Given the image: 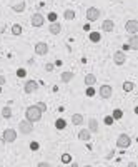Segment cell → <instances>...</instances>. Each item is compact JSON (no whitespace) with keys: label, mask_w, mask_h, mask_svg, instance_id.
Wrapping results in <instances>:
<instances>
[{"label":"cell","mask_w":138,"mask_h":167,"mask_svg":"<svg viewBox=\"0 0 138 167\" xmlns=\"http://www.w3.org/2000/svg\"><path fill=\"white\" fill-rule=\"evenodd\" d=\"M98 94H100V97L102 99H110L112 97V94H113V89H112V85H102L100 87V90H98Z\"/></svg>","instance_id":"obj_7"},{"label":"cell","mask_w":138,"mask_h":167,"mask_svg":"<svg viewBox=\"0 0 138 167\" xmlns=\"http://www.w3.org/2000/svg\"><path fill=\"white\" fill-rule=\"evenodd\" d=\"M128 167H137V164H135V162H130V164H128Z\"/></svg>","instance_id":"obj_39"},{"label":"cell","mask_w":138,"mask_h":167,"mask_svg":"<svg viewBox=\"0 0 138 167\" xmlns=\"http://www.w3.org/2000/svg\"><path fill=\"white\" fill-rule=\"evenodd\" d=\"M87 95H88V97H93V95H95V89H93L92 85H88V89H87Z\"/></svg>","instance_id":"obj_29"},{"label":"cell","mask_w":138,"mask_h":167,"mask_svg":"<svg viewBox=\"0 0 138 167\" xmlns=\"http://www.w3.org/2000/svg\"><path fill=\"white\" fill-rule=\"evenodd\" d=\"M35 53H37V55H47V53H48V45H47L45 42L35 44Z\"/></svg>","instance_id":"obj_11"},{"label":"cell","mask_w":138,"mask_h":167,"mask_svg":"<svg viewBox=\"0 0 138 167\" xmlns=\"http://www.w3.org/2000/svg\"><path fill=\"white\" fill-rule=\"evenodd\" d=\"M90 137H92V132H90V130H80L78 132V139L80 140H90Z\"/></svg>","instance_id":"obj_16"},{"label":"cell","mask_w":138,"mask_h":167,"mask_svg":"<svg viewBox=\"0 0 138 167\" xmlns=\"http://www.w3.org/2000/svg\"><path fill=\"white\" fill-rule=\"evenodd\" d=\"M62 162H63V164L72 162V155H70V154H63V155H62Z\"/></svg>","instance_id":"obj_28"},{"label":"cell","mask_w":138,"mask_h":167,"mask_svg":"<svg viewBox=\"0 0 138 167\" xmlns=\"http://www.w3.org/2000/svg\"><path fill=\"white\" fill-rule=\"evenodd\" d=\"M37 105H38V109H40V110H42V112H45V110H47V105H45V104H43V102H38Z\"/></svg>","instance_id":"obj_33"},{"label":"cell","mask_w":138,"mask_h":167,"mask_svg":"<svg viewBox=\"0 0 138 167\" xmlns=\"http://www.w3.org/2000/svg\"><path fill=\"white\" fill-rule=\"evenodd\" d=\"M38 142H32V144H30V149H32V150H38Z\"/></svg>","instance_id":"obj_34"},{"label":"cell","mask_w":138,"mask_h":167,"mask_svg":"<svg viewBox=\"0 0 138 167\" xmlns=\"http://www.w3.org/2000/svg\"><path fill=\"white\" fill-rule=\"evenodd\" d=\"M128 45H130V49H132V50H138V37H130Z\"/></svg>","instance_id":"obj_19"},{"label":"cell","mask_w":138,"mask_h":167,"mask_svg":"<svg viewBox=\"0 0 138 167\" xmlns=\"http://www.w3.org/2000/svg\"><path fill=\"white\" fill-rule=\"evenodd\" d=\"M113 62L117 64V65H123L126 62V55L123 50H117V52L113 53Z\"/></svg>","instance_id":"obj_6"},{"label":"cell","mask_w":138,"mask_h":167,"mask_svg":"<svg viewBox=\"0 0 138 167\" xmlns=\"http://www.w3.org/2000/svg\"><path fill=\"white\" fill-rule=\"evenodd\" d=\"M72 124L73 125H82V124H83V115H82V114H73Z\"/></svg>","instance_id":"obj_14"},{"label":"cell","mask_w":138,"mask_h":167,"mask_svg":"<svg viewBox=\"0 0 138 167\" xmlns=\"http://www.w3.org/2000/svg\"><path fill=\"white\" fill-rule=\"evenodd\" d=\"M100 15H102V12H100V8H97V7H90V8L87 10V20H88V22L98 20Z\"/></svg>","instance_id":"obj_2"},{"label":"cell","mask_w":138,"mask_h":167,"mask_svg":"<svg viewBox=\"0 0 138 167\" xmlns=\"http://www.w3.org/2000/svg\"><path fill=\"white\" fill-rule=\"evenodd\" d=\"M19 130L22 134H25V135L27 134H30L33 130V122H30V120H27V119L22 120V122L19 124Z\"/></svg>","instance_id":"obj_4"},{"label":"cell","mask_w":138,"mask_h":167,"mask_svg":"<svg viewBox=\"0 0 138 167\" xmlns=\"http://www.w3.org/2000/svg\"><path fill=\"white\" fill-rule=\"evenodd\" d=\"M48 30H50V33H53V35H58V33L62 32V25H60L58 22H52L50 27H48Z\"/></svg>","instance_id":"obj_12"},{"label":"cell","mask_w":138,"mask_h":167,"mask_svg":"<svg viewBox=\"0 0 138 167\" xmlns=\"http://www.w3.org/2000/svg\"><path fill=\"white\" fill-rule=\"evenodd\" d=\"M45 70H47V72H52V70H53V65H52V64H47V65H45Z\"/></svg>","instance_id":"obj_35"},{"label":"cell","mask_w":138,"mask_h":167,"mask_svg":"<svg viewBox=\"0 0 138 167\" xmlns=\"http://www.w3.org/2000/svg\"><path fill=\"white\" fill-rule=\"evenodd\" d=\"M37 167H52V166H50L48 162H40V164H38Z\"/></svg>","instance_id":"obj_36"},{"label":"cell","mask_w":138,"mask_h":167,"mask_svg":"<svg viewBox=\"0 0 138 167\" xmlns=\"http://www.w3.org/2000/svg\"><path fill=\"white\" fill-rule=\"evenodd\" d=\"M88 39H90V42H93V44H98L100 40H102V35H100L98 32H90Z\"/></svg>","instance_id":"obj_17"},{"label":"cell","mask_w":138,"mask_h":167,"mask_svg":"<svg viewBox=\"0 0 138 167\" xmlns=\"http://www.w3.org/2000/svg\"><path fill=\"white\" fill-rule=\"evenodd\" d=\"M0 92H2V85H0Z\"/></svg>","instance_id":"obj_40"},{"label":"cell","mask_w":138,"mask_h":167,"mask_svg":"<svg viewBox=\"0 0 138 167\" xmlns=\"http://www.w3.org/2000/svg\"><path fill=\"white\" fill-rule=\"evenodd\" d=\"M88 130L90 132H98V122H97V119H90L88 120Z\"/></svg>","instance_id":"obj_15"},{"label":"cell","mask_w":138,"mask_h":167,"mask_svg":"<svg viewBox=\"0 0 138 167\" xmlns=\"http://www.w3.org/2000/svg\"><path fill=\"white\" fill-rule=\"evenodd\" d=\"M42 110L38 109V105H30L28 109L25 110V117L27 120H30V122H38L42 119Z\"/></svg>","instance_id":"obj_1"},{"label":"cell","mask_w":138,"mask_h":167,"mask_svg":"<svg viewBox=\"0 0 138 167\" xmlns=\"http://www.w3.org/2000/svg\"><path fill=\"white\" fill-rule=\"evenodd\" d=\"M97 82V77L93 75V73H88V75H85V84H87V87L88 85H93Z\"/></svg>","instance_id":"obj_18"},{"label":"cell","mask_w":138,"mask_h":167,"mask_svg":"<svg viewBox=\"0 0 138 167\" xmlns=\"http://www.w3.org/2000/svg\"><path fill=\"white\" fill-rule=\"evenodd\" d=\"M48 20H50V22H57V13H48Z\"/></svg>","instance_id":"obj_31"},{"label":"cell","mask_w":138,"mask_h":167,"mask_svg":"<svg viewBox=\"0 0 138 167\" xmlns=\"http://www.w3.org/2000/svg\"><path fill=\"white\" fill-rule=\"evenodd\" d=\"M122 50H132V49H130V45H128V44H125V45L122 47Z\"/></svg>","instance_id":"obj_38"},{"label":"cell","mask_w":138,"mask_h":167,"mask_svg":"<svg viewBox=\"0 0 138 167\" xmlns=\"http://www.w3.org/2000/svg\"><path fill=\"white\" fill-rule=\"evenodd\" d=\"M23 89H25L27 94H33V92H37V90H38V84H37L35 80H27L25 85H23Z\"/></svg>","instance_id":"obj_10"},{"label":"cell","mask_w":138,"mask_h":167,"mask_svg":"<svg viewBox=\"0 0 138 167\" xmlns=\"http://www.w3.org/2000/svg\"><path fill=\"white\" fill-rule=\"evenodd\" d=\"M17 75H19V77H25V75H27L25 69H19V70H17Z\"/></svg>","instance_id":"obj_32"},{"label":"cell","mask_w":138,"mask_h":167,"mask_svg":"<svg viewBox=\"0 0 138 167\" xmlns=\"http://www.w3.org/2000/svg\"><path fill=\"white\" fill-rule=\"evenodd\" d=\"M0 85H5V77L3 75H0Z\"/></svg>","instance_id":"obj_37"},{"label":"cell","mask_w":138,"mask_h":167,"mask_svg":"<svg viewBox=\"0 0 138 167\" xmlns=\"http://www.w3.org/2000/svg\"><path fill=\"white\" fill-rule=\"evenodd\" d=\"M105 124H106V125H112V124H113V117H112V115H106V117H105Z\"/></svg>","instance_id":"obj_30"},{"label":"cell","mask_w":138,"mask_h":167,"mask_svg":"<svg viewBox=\"0 0 138 167\" xmlns=\"http://www.w3.org/2000/svg\"><path fill=\"white\" fill-rule=\"evenodd\" d=\"M12 33L13 35H20V33H22V27H20L19 24H15V25L12 27Z\"/></svg>","instance_id":"obj_27"},{"label":"cell","mask_w":138,"mask_h":167,"mask_svg":"<svg viewBox=\"0 0 138 167\" xmlns=\"http://www.w3.org/2000/svg\"><path fill=\"white\" fill-rule=\"evenodd\" d=\"M30 22H32L33 27H42L43 24H45V17H43L42 13H33L32 19H30Z\"/></svg>","instance_id":"obj_8"},{"label":"cell","mask_w":138,"mask_h":167,"mask_svg":"<svg viewBox=\"0 0 138 167\" xmlns=\"http://www.w3.org/2000/svg\"><path fill=\"white\" fill-rule=\"evenodd\" d=\"M2 115H3L5 119H10V117H12V109H10V107H3V109H2Z\"/></svg>","instance_id":"obj_24"},{"label":"cell","mask_w":138,"mask_h":167,"mask_svg":"<svg viewBox=\"0 0 138 167\" xmlns=\"http://www.w3.org/2000/svg\"><path fill=\"white\" fill-rule=\"evenodd\" d=\"M117 146L120 149H126V147L132 146V139H130V135H126V134H122L118 135V139H117Z\"/></svg>","instance_id":"obj_3"},{"label":"cell","mask_w":138,"mask_h":167,"mask_svg":"<svg viewBox=\"0 0 138 167\" xmlns=\"http://www.w3.org/2000/svg\"><path fill=\"white\" fill-rule=\"evenodd\" d=\"M12 8H13V12H17V13L23 12V10H25V2H20V3H17V5H13Z\"/></svg>","instance_id":"obj_22"},{"label":"cell","mask_w":138,"mask_h":167,"mask_svg":"<svg viewBox=\"0 0 138 167\" xmlns=\"http://www.w3.org/2000/svg\"><path fill=\"white\" fill-rule=\"evenodd\" d=\"M112 117H113V120H120V119H122V117H123V112H122L120 109H117V110H113Z\"/></svg>","instance_id":"obj_25"},{"label":"cell","mask_w":138,"mask_h":167,"mask_svg":"<svg viewBox=\"0 0 138 167\" xmlns=\"http://www.w3.org/2000/svg\"><path fill=\"white\" fill-rule=\"evenodd\" d=\"M85 167H92V166H85Z\"/></svg>","instance_id":"obj_41"},{"label":"cell","mask_w":138,"mask_h":167,"mask_svg":"<svg viewBox=\"0 0 138 167\" xmlns=\"http://www.w3.org/2000/svg\"><path fill=\"white\" fill-rule=\"evenodd\" d=\"M72 79H73V72H63V73H62V82L68 84Z\"/></svg>","instance_id":"obj_20"},{"label":"cell","mask_w":138,"mask_h":167,"mask_svg":"<svg viewBox=\"0 0 138 167\" xmlns=\"http://www.w3.org/2000/svg\"><path fill=\"white\" fill-rule=\"evenodd\" d=\"M15 139H17V130L7 129V130L2 132V140H3V142H13Z\"/></svg>","instance_id":"obj_5"},{"label":"cell","mask_w":138,"mask_h":167,"mask_svg":"<svg viewBox=\"0 0 138 167\" xmlns=\"http://www.w3.org/2000/svg\"><path fill=\"white\" fill-rule=\"evenodd\" d=\"M55 127H57L58 130H63V129L67 127V122L63 119H57V120H55Z\"/></svg>","instance_id":"obj_21"},{"label":"cell","mask_w":138,"mask_h":167,"mask_svg":"<svg viewBox=\"0 0 138 167\" xmlns=\"http://www.w3.org/2000/svg\"><path fill=\"white\" fill-rule=\"evenodd\" d=\"M63 17H65L67 20H73V19H75V12L68 8V10H65V13H63Z\"/></svg>","instance_id":"obj_26"},{"label":"cell","mask_w":138,"mask_h":167,"mask_svg":"<svg viewBox=\"0 0 138 167\" xmlns=\"http://www.w3.org/2000/svg\"><path fill=\"white\" fill-rule=\"evenodd\" d=\"M125 30L128 33H133V35H135V33L138 32V20H128L125 24Z\"/></svg>","instance_id":"obj_9"},{"label":"cell","mask_w":138,"mask_h":167,"mask_svg":"<svg viewBox=\"0 0 138 167\" xmlns=\"http://www.w3.org/2000/svg\"><path fill=\"white\" fill-rule=\"evenodd\" d=\"M113 28H115L113 20H105V22L102 24V30H103V32H112Z\"/></svg>","instance_id":"obj_13"},{"label":"cell","mask_w":138,"mask_h":167,"mask_svg":"<svg viewBox=\"0 0 138 167\" xmlns=\"http://www.w3.org/2000/svg\"><path fill=\"white\" fill-rule=\"evenodd\" d=\"M133 89H135V84H133V82H123V90H125V92H132Z\"/></svg>","instance_id":"obj_23"}]
</instances>
